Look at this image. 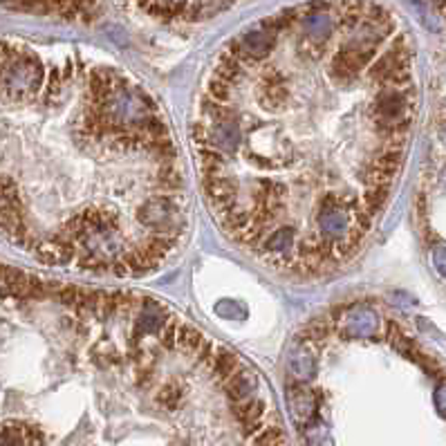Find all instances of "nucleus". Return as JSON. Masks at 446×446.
<instances>
[{
	"instance_id": "obj_1",
	"label": "nucleus",
	"mask_w": 446,
	"mask_h": 446,
	"mask_svg": "<svg viewBox=\"0 0 446 446\" xmlns=\"http://www.w3.org/2000/svg\"><path fill=\"white\" fill-rule=\"evenodd\" d=\"M317 225H319L321 238H327V240L344 238L352 227V213L346 209L344 198H339L334 193L325 195L317 209Z\"/></svg>"
},
{
	"instance_id": "obj_2",
	"label": "nucleus",
	"mask_w": 446,
	"mask_h": 446,
	"mask_svg": "<svg viewBox=\"0 0 446 446\" xmlns=\"http://www.w3.org/2000/svg\"><path fill=\"white\" fill-rule=\"evenodd\" d=\"M265 411H267L265 401H262L260 397H256V395L247 397L242 401L231 404V413L235 417V422L242 426V435L245 438H254L267 426Z\"/></svg>"
},
{
	"instance_id": "obj_3",
	"label": "nucleus",
	"mask_w": 446,
	"mask_h": 446,
	"mask_svg": "<svg viewBox=\"0 0 446 446\" xmlns=\"http://www.w3.org/2000/svg\"><path fill=\"white\" fill-rule=\"evenodd\" d=\"M202 187L209 202L216 206V211L220 209H227L231 204H238V184H235L233 177H227V173L213 175V177H204Z\"/></svg>"
},
{
	"instance_id": "obj_4",
	"label": "nucleus",
	"mask_w": 446,
	"mask_h": 446,
	"mask_svg": "<svg viewBox=\"0 0 446 446\" xmlns=\"http://www.w3.org/2000/svg\"><path fill=\"white\" fill-rule=\"evenodd\" d=\"M206 139H209V146L222 151L225 155H231L235 148L240 146V141H242V133H240L238 119H233V122H220V124H209L206 122Z\"/></svg>"
},
{
	"instance_id": "obj_5",
	"label": "nucleus",
	"mask_w": 446,
	"mask_h": 446,
	"mask_svg": "<svg viewBox=\"0 0 446 446\" xmlns=\"http://www.w3.org/2000/svg\"><path fill=\"white\" fill-rule=\"evenodd\" d=\"M296 231L292 227H283V229H276L274 233H269L265 240L260 242V252L265 254L267 258H271L276 265L281 267L285 258H290L294 254L296 249Z\"/></svg>"
},
{
	"instance_id": "obj_6",
	"label": "nucleus",
	"mask_w": 446,
	"mask_h": 446,
	"mask_svg": "<svg viewBox=\"0 0 446 446\" xmlns=\"http://www.w3.org/2000/svg\"><path fill=\"white\" fill-rule=\"evenodd\" d=\"M143 307L139 310V317H137V325H135V334H133V344L143 336V334H151V332H160L162 327L166 325L168 319H173L168 314V310H164V305L155 303L151 298H141Z\"/></svg>"
},
{
	"instance_id": "obj_7",
	"label": "nucleus",
	"mask_w": 446,
	"mask_h": 446,
	"mask_svg": "<svg viewBox=\"0 0 446 446\" xmlns=\"http://www.w3.org/2000/svg\"><path fill=\"white\" fill-rule=\"evenodd\" d=\"M227 392V397L231 404L235 401H242L247 397H254L256 395V390H258V377L247 368V365H240L238 370H235L231 377H229V382L222 386Z\"/></svg>"
},
{
	"instance_id": "obj_8",
	"label": "nucleus",
	"mask_w": 446,
	"mask_h": 446,
	"mask_svg": "<svg viewBox=\"0 0 446 446\" xmlns=\"http://www.w3.org/2000/svg\"><path fill=\"white\" fill-rule=\"evenodd\" d=\"M195 155H198V170L202 180L227 173V155L222 151L204 143V146H195Z\"/></svg>"
},
{
	"instance_id": "obj_9",
	"label": "nucleus",
	"mask_w": 446,
	"mask_h": 446,
	"mask_svg": "<svg viewBox=\"0 0 446 446\" xmlns=\"http://www.w3.org/2000/svg\"><path fill=\"white\" fill-rule=\"evenodd\" d=\"M240 359H238V354L231 352L229 348L225 346H218L216 348V357H213V363H211V375L216 377V382L218 386H225L229 382V377L240 368Z\"/></svg>"
},
{
	"instance_id": "obj_10",
	"label": "nucleus",
	"mask_w": 446,
	"mask_h": 446,
	"mask_svg": "<svg viewBox=\"0 0 446 446\" xmlns=\"http://www.w3.org/2000/svg\"><path fill=\"white\" fill-rule=\"evenodd\" d=\"M155 180H157V189H160L162 193H168V195H175L182 189V182H184L175 162H162L160 166H157Z\"/></svg>"
},
{
	"instance_id": "obj_11",
	"label": "nucleus",
	"mask_w": 446,
	"mask_h": 446,
	"mask_svg": "<svg viewBox=\"0 0 446 446\" xmlns=\"http://www.w3.org/2000/svg\"><path fill=\"white\" fill-rule=\"evenodd\" d=\"M287 395H290V409L296 419L305 422V419H310L314 415V399L305 388L290 386L287 388Z\"/></svg>"
},
{
	"instance_id": "obj_12",
	"label": "nucleus",
	"mask_w": 446,
	"mask_h": 446,
	"mask_svg": "<svg viewBox=\"0 0 446 446\" xmlns=\"http://www.w3.org/2000/svg\"><path fill=\"white\" fill-rule=\"evenodd\" d=\"M401 160H404V151L401 148H392V146H386L382 148L372 160V166L377 170H382L384 175L388 177H395L399 173L401 168Z\"/></svg>"
},
{
	"instance_id": "obj_13",
	"label": "nucleus",
	"mask_w": 446,
	"mask_h": 446,
	"mask_svg": "<svg viewBox=\"0 0 446 446\" xmlns=\"http://www.w3.org/2000/svg\"><path fill=\"white\" fill-rule=\"evenodd\" d=\"M377 325H379V319L375 312L357 310V312H352V317L348 321V332L352 336H370V334H375Z\"/></svg>"
},
{
	"instance_id": "obj_14",
	"label": "nucleus",
	"mask_w": 446,
	"mask_h": 446,
	"mask_svg": "<svg viewBox=\"0 0 446 446\" xmlns=\"http://www.w3.org/2000/svg\"><path fill=\"white\" fill-rule=\"evenodd\" d=\"M386 202H388V187H375V184H370V187H365L363 189V195H361V206L365 209V211H368L372 218L382 211V209L386 206Z\"/></svg>"
},
{
	"instance_id": "obj_15",
	"label": "nucleus",
	"mask_w": 446,
	"mask_h": 446,
	"mask_svg": "<svg viewBox=\"0 0 446 446\" xmlns=\"http://www.w3.org/2000/svg\"><path fill=\"white\" fill-rule=\"evenodd\" d=\"M204 336L189 323H180L177 327V348L184 354H195L200 350Z\"/></svg>"
},
{
	"instance_id": "obj_16",
	"label": "nucleus",
	"mask_w": 446,
	"mask_h": 446,
	"mask_svg": "<svg viewBox=\"0 0 446 446\" xmlns=\"http://www.w3.org/2000/svg\"><path fill=\"white\" fill-rule=\"evenodd\" d=\"M290 370L296 379H303V382H307V379L314 377V361H312V352L305 350V348H298V354H294V357L290 359Z\"/></svg>"
},
{
	"instance_id": "obj_17",
	"label": "nucleus",
	"mask_w": 446,
	"mask_h": 446,
	"mask_svg": "<svg viewBox=\"0 0 446 446\" xmlns=\"http://www.w3.org/2000/svg\"><path fill=\"white\" fill-rule=\"evenodd\" d=\"M290 99V90H287V83H276V86H262V93H260V101L262 106L274 110V108H281L283 103Z\"/></svg>"
},
{
	"instance_id": "obj_18",
	"label": "nucleus",
	"mask_w": 446,
	"mask_h": 446,
	"mask_svg": "<svg viewBox=\"0 0 446 446\" xmlns=\"http://www.w3.org/2000/svg\"><path fill=\"white\" fill-rule=\"evenodd\" d=\"M182 397H184V390H182V386L175 384V382H170V384L160 388V392H157L155 399H157V404H160L164 411H175L177 406L182 404Z\"/></svg>"
},
{
	"instance_id": "obj_19",
	"label": "nucleus",
	"mask_w": 446,
	"mask_h": 446,
	"mask_svg": "<svg viewBox=\"0 0 446 446\" xmlns=\"http://www.w3.org/2000/svg\"><path fill=\"white\" fill-rule=\"evenodd\" d=\"M252 446H287V438L281 426L267 424L258 435L252 438Z\"/></svg>"
},
{
	"instance_id": "obj_20",
	"label": "nucleus",
	"mask_w": 446,
	"mask_h": 446,
	"mask_svg": "<svg viewBox=\"0 0 446 446\" xmlns=\"http://www.w3.org/2000/svg\"><path fill=\"white\" fill-rule=\"evenodd\" d=\"M231 86L227 81H222L218 76H211L206 83V99H211L216 103H222V106H229L231 101Z\"/></svg>"
},
{
	"instance_id": "obj_21",
	"label": "nucleus",
	"mask_w": 446,
	"mask_h": 446,
	"mask_svg": "<svg viewBox=\"0 0 446 446\" xmlns=\"http://www.w3.org/2000/svg\"><path fill=\"white\" fill-rule=\"evenodd\" d=\"M177 327L180 323L175 319H168L166 325L160 330V344L164 350H175L177 348Z\"/></svg>"
},
{
	"instance_id": "obj_22",
	"label": "nucleus",
	"mask_w": 446,
	"mask_h": 446,
	"mask_svg": "<svg viewBox=\"0 0 446 446\" xmlns=\"http://www.w3.org/2000/svg\"><path fill=\"white\" fill-rule=\"evenodd\" d=\"M155 141V139H153ZM153 155L157 157L160 162H175V155H177V148H175V143L173 139H160V141H155V148H153Z\"/></svg>"
},
{
	"instance_id": "obj_23",
	"label": "nucleus",
	"mask_w": 446,
	"mask_h": 446,
	"mask_svg": "<svg viewBox=\"0 0 446 446\" xmlns=\"http://www.w3.org/2000/svg\"><path fill=\"white\" fill-rule=\"evenodd\" d=\"M216 344H213V341H202V346H200V350L198 352H195V354H198V363L200 365H204V368H211V363H213V357H216Z\"/></svg>"
},
{
	"instance_id": "obj_24",
	"label": "nucleus",
	"mask_w": 446,
	"mask_h": 446,
	"mask_svg": "<svg viewBox=\"0 0 446 446\" xmlns=\"http://www.w3.org/2000/svg\"><path fill=\"white\" fill-rule=\"evenodd\" d=\"M95 361L101 365H117L119 363V354H117L112 348H97L95 352Z\"/></svg>"
},
{
	"instance_id": "obj_25",
	"label": "nucleus",
	"mask_w": 446,
	"mask_h": 446,
	"mask_svg": "<svg viewBox=\"0 0 446 446\" xmlns=\"http://www.w3.org/2000/svg\"><path fill=\"white\" fill-rule=\"evenodd\" d=\"M135 377H137V386L139 388H151V384H153V368L151 365H146V363H137V372H135Z\"/></svg>"
},
{
	"instance_id": "obj_26",
	"label": "nucleus",
	"mask_w": 446,
	"mask_h": 446,
	"mask_svg": "<svg viewBox=\"0 0 446 446\" xmlns=\"http://www.w3.org/2000/svg\"><path fill=\"white\" fill-rule=\"evenodd\" d=\"M433 265H435V269L446 278V247H435V252H433Z\"/></svg>"
},
{
	"instance_id": "obj_27",
	"label": "nucleus",
	"mask_w": 446,
	"mask_h": 446,
	"mask_svg": "<svg viewBox=\"0 0 446 446\" xmlns=\"http://www.w3.org/2000/svg\"><path fill=\"white\" fill-rule=\"evenodd\" d=\"M112 274H115V276H128V267H126V262L124 260H119V258H117L115 262H112V269H110Z\"/></svg>"
},
{
	"instance_id": "obj_28",
	"label": "nucleus",
	"mask_w": 446,
	"mask_h": 446,
	"mask_svg": "<svg viewBox=\"0 0 446 446\" xmlns=\"http://www.w3.org/2000/svg\"><path fill=\"white\" fill-rule=\"evenodd\" d=\"M438 406H440V411L442 413H446V386H442L440 390H438Z\"/></svg>"
},
{
	"instance_id": "obj_29",
	"label": "nucleus",
	"mask_w": 446,
	"mask_h": 446,
	"mask_svg": "<svg viewBox=\"0 0 446 446\" xmlns=\"http://www.w3.org/2000/svg\"><path fill=\"white\" fill-rule=\"evenodd\" d=\"M440 137H442V141L446 143V124L442 126V130H440Z\"/></svg>"
}]
</instances>
